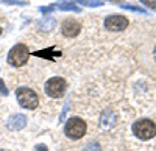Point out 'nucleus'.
Returning <instances> with one entry per match:
<instances>
[{"label":"nucleus","instance_id":"f3484780","mask_svg":"<svg viewBox=\"0 0 156 151\" xmlns=\"http://www.w3.org/2000/svg\"><path fill=\"white\" fill-rule=\"evenodd\" d=\"M39 11H41L42 14H47V12L55 11V5H50V6H41V8H39Z\"/></svg>","mask_w":156,"mask_h":151},{"label":"nucleus","instance_id":"412c9836","mask_svg":"<svg viewBox=\"0 0 156 151\" xmlns=\"http://www.w3.org/2000/svg\"><path fill=\"white\" fill-rule=\"evenodd\" d=\"M0 151H8V149H0Z\"/></svg>","mask_w":156,"mask_h":151},{"label":"nucleus","instance_id":"20e7f679","mask_svg":"<svg viewBox=\"0 0 156 151\" xmlns=\"http://www.w3.org/2000/svg\"><path fill=\"white\" fill-rule=\"evenodd\" d=\"M64 132L67 137L73 140H78L86 134V123L80 118V117H72L67 120L66 126H64Z\"/></svg>","mask_w":156,"mask_h":151},{"label":"nucleus","instance_id":"f257e3e1","mask_svg":"<svg viewBox=\"0 0 156 151\" xmlns=\"http://www.w3.org/2000/svg\"><path fill=\"white\" fill-rule=\"evenodd\" d=\"M133 132L140 140H150L156 136V125L148 118H140L133 123Z\"/></svg>","mask_w":156,"mask_h":151},{"label":"nucleus","instance_id":"6ab92c4d","mask_svg":"<svg viewBox=\"0 0 156 151\" xmlns=\"http://www.w3.org/2000/svg\"><path fill=\"white\" fill-rule=\"evenodd\" d=\"M34 149H36V151H48V149H47V146H45V145H42V143H41V145H36V148H34Z\"/></svg>","mask_w":156,"mask_h":151},{"label":"nucleus","instance_id":"f03ea898","mask_svg":"<svg viewBox=\"0 0 156 151\" xmlns=\"http://www.w3.org/2000/svg\"><path fill=\"white\" fill-rule=\"evenodd\" d=\"M16 98L22 108L25 109H36L37 103H39V97L33 89H28V87H19L16 91Z\"/></svg>","mask_w":156,"mask_h":151},{"label":"nucleus","instance_id":"5701e85b","mask_svg":"<svg viewBox=\"0 0 156 151\" xmlns=\"http://www.w3.org/2000/svg\"><path fill=\"white\" fill-rule=\"evenodd\" d=\"M100 2H101V0H100Z\"/></svg>","mask_w":156,"mask_h":151},{"label":"nucleus","instance_id":"9b49d317","mask_svg":"<svg viewBox=\"0 0 156 151\" xmlns=\"http://www.w3.org/2000/svg\"><path fill=\"white\" fill-rule=\"evenodd\" d=\"M55 9H61V11H75V12H80V6H76L75 3H70V2H64V3H56L55 5Z\"/></svg>","mask_w":156,"mask_h":151},{"label":"nucleus","instance_id":"39448f33","mask_svg":"<svg viewBox=\"0 0 156 151\" xmlns=\"http://www.w3.org/2000/svg\"><path fill=\"white\" fill-rule=\"evenodd\" d=\"M45 94L51 98H59L66 94V81L59 77H53L45 83Z\"/></svg>","mask_w":156,"mask_h":151},{"label":"nucleus","instance_id":"2eb2a0df","mask_svg":"<svg viewBox=\"0 0 156 151\" xmlns=\"http://www.w3.org/2000/svg\"><path fill=\"white\" fill-rule=\"evenodd\" d=\"M84 151H100V145L97 142H90L84 146Z\"/></svg>","mask_w":156,"mask_h":151},{"label":"nucleus","instance_id":"aec40b11","mask_svg":"<svg viewBox=\"0 0 156 151\" xmlns=\"http://www.w3.org/2000/svg\"><path fill=\"white\" fill-rule=\"evenodd\" d=\"M153 56H154V59H156V47H154V50H153Z\"/></svg>","mask_w":156,"mask_h":151},{"label":"nucleus","instance_id":"f8f14e48","mask_svg":"<svg viewBox=\"0 0 156 151\" xmlns=\"http://www.w3.org/2000/svg\"><path fill=\"white\" fill-rule=\"evenodd\" d=\"M51 52H53V48H45V50H41V52H36L34 55L39 58H45V59H53L55 56L61 55V52H55V53H51Z\"/></svg>","mask_w":156,"mask_h":151},{"label":"nucleus","instance_id":"a211bd4d","mask_svg":"<svg viewBox=\"0 0 156 151\" xmlns=\"http://www.w3.org/2000/svg\"><path fill=\"white\" fill-rule=\"evenodd\" d=\"M0 94H2V95H8L9 94L8 89H6V86H5V83H3V80H0Z\"/></svg>","mask_w":156,"mask_h":151},{"label":"nucleus","instance_id":"9d476101","mask_svg":"<svg viewBox=\"0 0 156 151\" xmlns=\"http://www.w3.org/2000/svg\"><path fill=\"white\" fill-rule=\"evenodd\" d=\"M36 25H37V28H39V30L48 31V30H53V27L56 25V20H55L53 17H44V19L39 20Z\"/></svg>","mask_w":156,"mask_h":151},{"label":"nucleus","instance_id":"4be33fe9","mask_svg":"<svg viewBox=\"0 0 156 151\" xmlns=\"http://www.w3.org/2000/svg\"><path fill=\"white\" fill-rule=\"evenodd\" d=\"M0 34H2V28H0Z\"/></svg>","mask_w":156,"mask_h":151},{"label":"nucleus","instance_id":"1a4fd4ad","mask_svg":"<svg viewBox=\"0 0 156 151\" xmlns=\"http://www.w3.org/2000/svg\"><path fill=\"white\" fill-rule=\"evenodd\" d=\"M114 123H115V115H114V112L105 111V112H103V114L100 115V126H101L103 129H109Z\"/></svg>","mask_w":156,"mask_h":151},{"label":"nucleus","instance_id":"dca6fc26","mask_svg":"<svg viewBox=\"0 0 156 151\" xmlns=\"http://www.w3.org/2000/svg\"><path fill=\"white\" fill-rule=\"evenodd\" d=\"M142 3H144L145 6H148L150 9H153V11H156V0H140Z\"/></svg>","mask_w":156,"mask_h":151},{"label":"nucleus","instance_id":"4468645a","mask_svg":"<svg viewBox=\"0 0 156 151\" xmlns=\"http://www.w3.org/2000/svg\"><path fill=\"white\" fill-rule=\"evenodd\" d=\"M2 3L5 5H19V6H27L28 2H19V0H2Z\"/></svg>","mask_w":156,"mask_h":151},{"label":"nucleus","instance_id":"423d86ee","mask_svg":"<svg viewBox=\"0 0 156 151\" xmlns=\"http://www.w3.org/2000/svg\"><path fill=\"white\" fill-rule=\"evenodd\" d=\"M105 27L111 31H122L128 27V19L123 16H109L105 19Z\"/></svg>","mask_w":156,"mask_h":151},{"label":"nucleus","instance_id":"7ed1b4c3","mask_svg":"<svg viewBox=\"0 0 156 151\" xmlns=\"http://www.w3.org/2000/svg\"><path fill=\"white\" fill-rule=\"evenodd\" d=\"M28 56H30L28 48L25 47L23 44H17V45H14L9 50V53H8V64L14 66V67H22L23 64H27Z\"/></svg>","mask_w":156,"mask_h":151},{"label":"nucleus","instance_id":"6e6552de","mask_svg":"<svg viewBox=\"0 0 156 151\" xmlns=\"http://www.w3.org/2000/svg\"><path fill=\"white\" fill-rule=\"evenodd\" d=\"M25 125H27V118H25L23 114H12L8 118V128L12 131H19L25 128Z\"/></svg>","mask_w":156,"mask_h":151},{"label":"nucleus","instance_id":"ddd939ff","mask_svg":"<svg viewBox=\"0 0 156 151\" xmlns=\"http://www.w3.org/2000/svg\"><path fill=\"white\" fill-rule=\"evenodd\" d=\"M120 8L128 9V11H134V12H140V14H147V11L144 8H139V6H129V5H120Z\"/></svg>","mask_w":156,"mask_h":151},{"label":"nucleus","instance_id":"0eeeda50","mask_svg":"<svg viewBox=\"0 0 156 151\" xmlns=\"http://www.w3.org/2000/svg\"><path fill=\"white\" fill-rule=\"evenodd\" d=\"M80 30H81V25H80V22H76L75 19L64 20L62 22V27H61L62 34L67 36V37H75L78 33H80Z\"/></svg>","mask_w":156,"mask_h":151}]
</instances>
